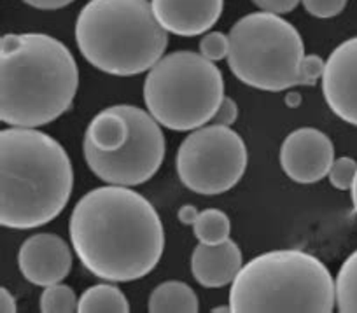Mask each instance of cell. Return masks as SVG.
Masks as SVG:
<instances>
[{
    "instance_id": "83f0119b",
    "label": "cell",
    "mask_w": 357,
    "mask_h": 313,
    "mask_svg": "<svg viewBox=\"0 0 357 313\" xmlns=\"http://www.w3.org/2000/svg\"><path fill=\"white\" fill-rule=\"evenodd\" d=\"M198 214H200V212H198V208L195 205H183L178 208L177 217L184 226H193L195 221L198 219Z\"/></svg>"
},
{
    "instance_id": "7402d4cb",
    "label": "cell",
    "mask_w": 357,
    "mask_h": 313,
    "mask_svg": "<svg viewBox=\"0 0 357 313\" xmlns=\"http://www.w3.org/2000/svg\"><path fill=\"white\" fill-rule=\"evenodd\" d=\"M200 54L211 61H221L229 54V36L212 30L200 40Z\"/></svg>"
},
{
    "instance_id": "52a82bcc",
    "label": "cell",
    "mask_w": 357,
    "mask_h": 313,
    "mask_svg": "<svg viewBox=\"0 0 357 313\" xmlns=\"http://www.w3.org/2000/svg\"><path fill=\"white\" fill-rule=\"evenodd\" d=\"M228 36V67L243 84L272 93L300 86L303 39L282 16L250 13L233 25Z\"/></svg>"
},
{
    "instance_id": "4316f807",
    "label": "cell",
    "mask_w": 357,
    "mask_h": 313,
    "mask_svg": "<svg viewBox=\"0 0 357 313\" xmlns=\"http://www.w3.org/2000/svg\"><path fill=\"white\" fill-rule=\"evenodd\" d=\"M23 2L40 11H56V9L67 8L74 0H23Z\"/></svg>"
},
{
    "instance_id": "e0dca14e",
    "label": "cell",
    "mask_w": 357,
    "mask_h": 313,
    "mask_svg": "<svg viewBox=\"0 0 357 313\" xmlns=\"http://www.w3.org/2000/svg\"><path fill=\"white\" fill-rule=\"evenodd\" d=\"M79 313H128L130 303L114 284H97L79 298Z\"/></svg>"
},
{
    "instance_id": "4fadbf2b",
    "label": "cell",
    "mask_w": 357,
    "mask_h": 313,
    "mask_svg": "<svg viewBox=\"0 0 357 313\" xmlns=\"http://www.w3.org/2000/svg\"><path fill=\"white\" fill-rule=\"evenodd\" d=\"M151 8L168 33L195 37L219 22L225 0H151Z\"/></svg>"
},
{
    "instance_id": "8fae6325",
    "label": "cell",
    "mask_w": 357,
    "mask_h": 313,
    "mask_svg": "<svg viewBox=\"0 0 357 313\" xmlns=\"http://www.w3.org/2000/svg\"><path fill=\"white\" fill-rule=\"evenodd\" d=\"M321 81L333 114L357 126V37L343 40L333 49Z\"/></svg>"
},
{
    "instance_id": "4dcf8cb0",
    "label": "cell",
    "mask_w": 357,
    "mask_h": 313,
    "mask_svg": "<svg viewBox=\"0 0 357 313\" xmlns=\"http://www.w3.org/2000/svg\"><path fill=\"white\" fill-rule=\"evenodd\" d=\"M286 103L287 105H291V107H296L298 103H300V95H296V93H291V95H287Z\"/></svg>"
},
{
    "instance_id": "9a60e30c",
    "label": "cell",
    "mask_w": 357,
    "mask_h": 313,
    "mask_svg": "<svg viewBox=\"0 0 357 313\" xmlns=\"http://www.w3.org/2000/svg\"><path fill=\"white\" fill-rule=\"evenodd\" d=\"M126 137H128V123L118 105H114V107L100 111L89 121L88 128H86L84 144L93 146L98 151L111 153L125 144Z\"/></svg>"
},
{
    "instance_id": "5bb4252c",
    "label": "cell",
    "mask_w": 357,
    "mask_h": 313,
    "mask_svg": "<svg viewBox=\"0 0 357 313\" xmlns=\"http://www.w3.org/2000/svg\"><path fill=\"white\" fill-rule=\"evenodd\" d=\"M242 266V250L233 240H226L219 245L198 243L191 256V273L202 287L207 289L231 284Z\"/></svg>"
},
{
    "instance_id": "f546056e",
    "label": "cell",
    "mask_w": 357,
    "mask_h": 313,
    "mask_svg": "<svg viewBox=\"0 0 357 313\" xmlns=\"http://www.w3.org/2000/svg\"><path fill=\"white\" fill-rule=\"evenodd\" d=\"M350 191H352L354 211H356V214H357V174H356V178H354V184H352V188H350Z\"/></svg>"
},
{
    "instance_id": "6da1fadb",
    "label": "cell",
    "mask_w": 357,
    "mask_h": 313,
    "mask_svg": "<svg viewBox=\"0 0 357 313\" xmlns=\"http://www.w3.org/2000/svg\"><path fill=\"white\" fill-rule=\"evenodd\" d=\"M68 235L82 266L105 282L144 278L165 250V229L156 208L125 185L86 192L72 211Z\"/></svg>"
},
{
    "instance_id": "ac0fdd59",
    "label": "cell",
    "mask_w": 357,
    "mask_h": 313,
    "mask_svg": "<svg viewBox=\"0 0 357 313\" xmlns=\"http://www.w3.org/2000/svg\"><path fill=\"white\" fill-rule=\"evenodd\" d=\"M195 236L205 245H219L229 240L231 235V221L228 215L219 208H207L200 212L193 224Z\"/></svg>"
},
{
    "instance_id": "603a6c76",
    "label": "cell",
    "mask_w": 357,
    "mask_h": 313,
    "mask_svg": "<svg viewBox=\"0 0 357 313\" xmlns=\"http://www.w3.org/2000/svg\"><path fill=\"white\" fill-rule=\"evenodd\" d=\"M326 61L319 54H305L300 65V86H315L324 74Z\"/></svg>"
},
{
    "instance_id": "2e32d148",
    "label": "cell",
    "mask_w": 357,
    "mask_h": 313,
    "mask_svg": "<svg viewBox=\"0 0 357 313\" xmlns=\"http://www.w3.org/2000/svg\"><path fill=\"white\" fill-rule=\"evenodd\" d=\"M200 305L193 289L184 282L167 280L149 296L151 313H197Z\"/></svg>"
},
{
    "instance_id": "ba28073f",
    "label": "cell",
    "mask_w": 357,
    "mask_h": 313,
    "mask_svg": "<svg viewBox=\"0 0 357 313\" xmlns=\"http://www.w3.org/2000/svg\"><path fill=\"white\" fill-rule=\"evenodd\" d=\"M249 163L245 142L231 126L211 125L193 130L175 158L177 175L190 191L205 196L235 188Z\"/></svg>"
},
{
    "instance_id": "d6986e66",
    "label": "cell",
    "mask_w": 357,
    "mask_h": 313,
    "mask_svg": "<svg viewBox=\"0 0 357 313\" xmlns=\"http://www.w3.org/2000/svg\"><path fill=\"white\" fill-rule=\"evenodd\" d=\"M336 306L342 313H357V250L340 266L335 280Z\"/></svg>"
},
{
    "instance_id": "277c9868",
    "label": "cell",
    "mask_w": 357,
    "mask_h": 313,
    "mask_svg": "<svg viewBox=\"0 0 357 313\" xmlns=\"http://www.w3.org/2000/svg\"><path fill=\"white\" fill-rule=\"evenodd\" d=\"M75 43L88 63L119 77L149 72L168 46L149 0H89L75 20Z\"/></svg>"
},
{
    "instance_id": "cb8c5ba5",
    "label": "cell",
    "mask_w": 357,
    "mask_h": 313,
    "mask_svg": "<svg viewBox=\"0 0 357 313\" xmlns=\"http://www.w3.org/2000/svg\"><path fill=\"white\" fill-rule=\"evenodd\" d=\"M308 15L315 18H335L345 9L347 0H301Z\"/></svg>"
},
{
    "instance_id": "30bf717a",
    "label": "cell",
    "mask_w": 357,
    "mask_h": 313,
    "mask_svg": "<svg viewBox=\"0 0 357 313\" xmlns=\"http://www.w3.org/2000/svg\"><path fill=\"white\" fill-rule=\"evenodd\" d=\"M335 161V146L324 132L317 128H298L284 139L280 147V165L291 181L298 184H315L329 174Z\"/></svg>"
},
{
    "instance_id": "8992f818",
    "label": "cell",
    "mask_w": 357,
    "mask_h": 313,
    "mask_svg": "<svg viewBox=\"0 0 357 313\" xmlns=\"http://www.w3.org/2000/svg\"><path fill=\"white\" fill-rule=\"evenodd\" d=\"M142 93L147 112L163 128L193 132L218 112L225 100V77L200 53L175 51L147 72Z\"/></svg>"
},
{
    "instance_id": "3957f363",
    "label": "cell",
    "mask_w": 357,
    "mask_h": 313,
    "mask_svg": "<svg viewBox=\"0 0 357 313\" xmlns=\"http://www.w3.org/2000/svg\"><path fill=\"white\" fill-rule=\"evenodd\" d=\"M74 188L70 158L60 142L36 128L0 132V224L32 229L63 212Z\"/></svg>"
},
{
    "instance_id": "7c38bea8",
    "label": "cell",
    "mask_w": 357,
    "mask_h": 313,
    "mask_svg": "<svg viewBox=\"0 0 357 313\" xmlns=\"http://www.w3.org/2000/svg\"><path fill=\"white\" fill-rule=\"evenodd\" d=\"M18 268L33 285L50 287L60 284L72 270V252L61 236L39 233L23 242L18 252Z\"/></svg>"
},
{
    "instance_id": "44dd1931",
    "label": "cell",
    "mask_w": 357,
    "mask_h": 313,
    "mask_svg": "<svg viewBox=\"0 0 357 313\" xmlns=\"http://www.w3.org/2000/svg\"><path fill=\"white\" fill-rule=\"evenodd\" d=\"M356 174H357V161L350 156H342V158H336V160L333 161L328 177L333 188L340 189V191H347V189L352 188Z\"/></svg>"
},
{
    "instance_id": "ffe728a7",
    "label": "cell",
    "mask_w": 357,
    "mask_h": 313,
    "mask_svg": "<svg viewBox=\"0 0 357 313\" xmlns=\"http://www.w3.org/2000/svg\"><path fill=\"white\" fill-rule=\"evenodd\" d=\"M79 310V299L74 289L65 284H54L44 287L40 294V312L43 313H72Z\"/></svg>"
},
{
    "instance_id": "7a4b0ae2",
    "label": "cell",
    "mask_w": 357,
    "mask_h": 313,
    "mask_svg": "<svg viewBox=\"0 0 357 313\" xmlns=\"http://www.w3.org/2000/svg\"><path fill=\"white\" fill-rule=\"evenodd\" d=\"M79 88L74 54L47 33H6L0 39V119L39 128L72 107Z\"/></svg>"
},
{
    "instance_id": "5b68a950",
    "label": "cell",
    "mask_w": 357,
    "mask_h": 313,
    "mask_svg": "<svg viewBox=\"0 0 357 313\" xmlns=\"http://www.w3.org/2000/svg\"><path fill=\"white\" fill-rule=\"evenodd\" d=\"M336 287L322 261L303 250H272L242 266L229 289L233 313H331Z\"/></svg>"
},
{
    "instance_id": "1f68e13d",
    "label": "cell",
    "mask_w": 357,
    "mask_h": 313,
    "mask_svg": "<svg viewBox=\"0 0 357 313\" xmlns=\"http://www.w3.org/2000/svg\"><path fill=\"white\" fill-rule=\"evenodd\" d=\"M214 313H222V312H231V308H229V303L226 306H215L214 310H212Z\"/></svg>"
},
{
    "instance_id": "d4e9b609",
    "label": "cell",
    "mask_w": 357,
    "mask_h": 313,
    "mask_svg": "<svg viewBox=\"0 0 357 313\" xmlns=\"http://www.w3.org/2000/svg\"><path fill=\"white\" fill-rule=\"evenodd\" d=\"M236 119H238V105H236V102L231 96H225V100L219 105L218 112L212 118V123L221 126H233L236 123Z\"/></svg>"
},
{
    "instance_id": "f1b7e54d",
    "label": "cell",
    "mask_w": 357,
    "mask_h": 313,
    "mask_svg": "<svg viewBox=\"0 0 357 313\" xmlns=\"http://www.w3.org/2000/svg\"><path fill=\"white\" fill-rule=\"evenodd\" d=\"M16 310H18V306H16V301L11 292L6 287H0V312L15 313Z\"/></svg>"
},
{
    "instance_id": "484cf974",
    "label": "cell",
    "mask_w": 357,
    "mask_h": 313,
    "mask_svg": "<svg viewBox=\"0 0 357 313\" xmlns=\"http://www.w3.org/2000/svg\"><path fill=\"white\" fill-rule=\"evenodd\" d=\"M254 6L259 8V11L273 13V15H287L298 8L301 0H252Z\"/></svg>"
},
{
    "instance_id": "9c48e42d",
    "label": "cell",
    "mask_w": 357,
    "mask_h": 313,
    "mask_svg": "<svg viewBox=\"0 0 357 313\" xmlns=\"http://www.w3.org/2000/svg\"><path fill=\"white\" fill-rule=\"evenodd\" d=\"M128 123V137L119 149L105 153L82 144L86 165L100 181L112 185L146 184L163 165L167 142L161 125L144 109L118 105Z\"/></svg>"
}]
</instances>
